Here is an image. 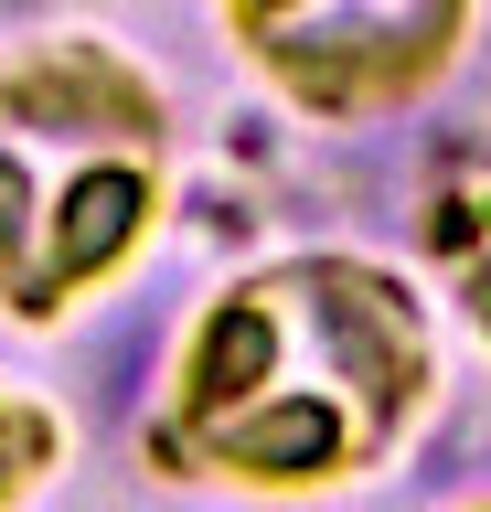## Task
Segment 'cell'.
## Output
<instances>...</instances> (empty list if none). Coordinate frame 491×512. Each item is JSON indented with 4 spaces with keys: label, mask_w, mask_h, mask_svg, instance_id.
Segmentation results:
<instances>
[{
    "label": "cell",
    "mask_w": 491,
    "mask_h": 512,
    "mask_svg": "<svg viewBox=\"0 0 491 512\" xmlns=\"http://www.w3.org/2000/svg\"><path fill=\"white\" fill-rule=\"evenodd\" d=\"M438 384V310L406 267L353 246H289L267 267H235L182 320L139 459L182 491L321 502L406 459Z\"/></svg>",
    "instance_id": "6da1fadb"
},
{
    "label": "cell",
    "mask_w": 491,
    "mask_h": 512,
    "mask_svg": "<svg viewBox=\"0 0 491 512\" xmlns=\"http://www.w3.org/2000/svg\"><path fill=\"white\" fill-rule=\"evenodd\" d=\"M182 118L107 32H33L0 54V320L54 331L118 288L171 224Z\"/></svg>",
    "instance_id": "7a4b0ae2"
},
{
    "label": "cell",
    "mask_w": 491,
    "mask_h": 512,
    "mask_svg": "<svg viewBox=\"0 0 491 512\" xmlns=\"http://www.w3.org/2000/svg\"><path fill=\"white\" fill-rule=\"evenodd\" d=\"M235 64L321 128H374L449 86L481 0H214Z\"/></svg>",
    "instance_id": "3957f363"
},
{
    "label": "cell",
    "mask_w": 491,
    "mask_h": 512,
    "mask_svg": "<svg viewBox=\"0 0 491 512\" xmlns=\"http://www.w3.org/2000/svg\"><path fill=\"white\" fill-rule=\"evenodd\" d=\"M54 470H65V416L0 374V512H33Z\"/></svg>",
    "instance_id": "277c9868"
},
{
    "label": "cell",
    "mask_w": 491,
    "mask_h": 512,
    "mask_svg": "<svg viewBox=\"0 0 491 512\" xmlns=\"http://www.w3.org/2000/svg\"><path fill=\"white\" fill-rule=\"evenodd\" d=\"M459 512H491V491H481V502H459Z\"/></svg>",
    "instance_id": "5b68a950"
}]
</instances>
